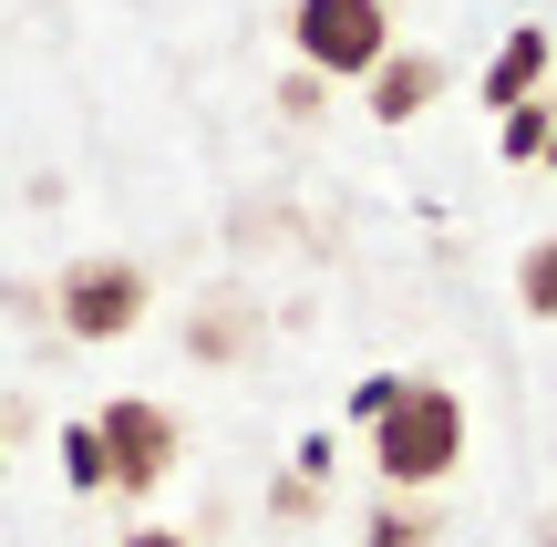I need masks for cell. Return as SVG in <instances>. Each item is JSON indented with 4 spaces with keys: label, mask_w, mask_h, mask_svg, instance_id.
Here are the masks:
<instances>
[{
    "label": "cell",
    "mask_w": 557,
    "mask_h": 547,
    "mask_svg": "<svg viewBox=\"0 0 557 547\" xmlns=\"http://www.w3.org/2000/svg\"><path fill=\"white\" fill-rule=\"evenodd\" d=\"M455 465H465V403H455V383H403L393 413L372 424V475L393 496H434Z\"/></svg>",
    "instance_id": "6da1fadb"
},
{
    "label": "cell",
    "mask_w": 557,
    "mask_h": 547,
    "mask_svg": "<svg viewBox=\"0 0 557 547\" xmlns=\"http://www.w3.org/2000/svg\"><path fill=\"white\" fill-rule=\"evenodd\" d=\"M289 52L320 83H372L393 52V11L382 0H289Z\"/></svg>",
    "instance_id": "7a4b0ae2"
},
{
    "label": "cell",
    "mask_w": 557,
    "mask_h": 547,
    "mask_svg": "<svg viewBox=\"0 0 557 547\" xmlns=\"http://www.w3.org/2000/svg\"><path fill=\"white\" fill-rule=\"evenodd\" d=\"M145 310H156V279H145V259H114V248H103V259H73L52 279V321L73 331V341H124Z\"/></svg>",
    "instance_id": "3957f363"
},
{
    "label": "cell",
    "mask_w": 557,
    "mask_h": 547,
    "mask_svg": "<svg viewBox=\"0 0 557 547\" xmlns=\"http://www.w3.org/2000/svg\"><path fill=\"white\" fill-rule=\"evenodd\" d=\"M94 434H103V465H114V496H156L165 475H176V455H186L176 413H165V403H145V393L103 403V413H94Z\"/></svg>",
    "instance_id": "277c9868"
},
{
    "label": "cell",
    "mask_w": 557,
    "mask_h": 547,
    "mask_svg": "<svg viewBox=\"0 0 557 547\" xmlns=\"http://www.w3.org/2000/svg\"><path fill=\"white\" fill-rule=\"evenodd\" d=\"M361 94H372V124H413L423 103L444 94V62L434 52H382V73L361 83Z\"/></svg>",
    "instance_id": "5b68a950"
},
{
    "label": "cell",
    "mask_w": 557,
    "mask_h": 547,
    "mask_svg": "<svg viewBox=\"0 0 557 547\" xmlns=\"http://www.w3.org/2000/svg\"><path fill=\"white\" fill-rule=\"evenodd\" d=\"M547 52H557V41L537 32V21H527V32H506V52L485 62V103H496V114L537 103V83H547Z\"/></svg>",
    "instance_id": "8992f818"
},
{
    "label": "cell",
    "mask_w": 557,
    "mask_h": 547,
    "mask_svg": "<svg viewBox=\"0 0 557 547\" xmlns=\"http://www.w3.org/2000/svg\"><path fill=\"white\" fill-rule=\"evenodd\" d=\"M434 537H444V507H423V496H393L361 517V547H434Z\"/></svg>",
    "instance_id": "52a82bcc"
},
{
    "label": "cell",
    "mask_w": 557,
    "mask_h": 547,
    "mask_svg": "<svg viewBox=\"0 0 557 547\" xmlns=\"http://www.w3.org/2000/svg\"><path fill=\"white\" fill-rule=\"evenodd\" d=\"M547 124H557V103H517L506 135H496V156H506V165H547Z\"/></svg>",
    "instance_id": "ba28073f"
},
{
    "label": "cell",
    "mask_w": 557,
    "mask_h": 547,
    "mask_svg": "<svg viewBox=\"0 0 557 547\" xmlns=\"http://www.w3.org/2000/svg\"><path fill=\"white\" fill-rule=\"evenodd\" d=\"M517 300H527V321H557V238H537L517 259Z\"/></svg>",
    "instance_id": "9c48e42d"
},
{
    "label": "cell",
    "mask_w": 557,
    "mask_h": 547,
    "mask_svg": "<svg viewBox=\"0 0 557 547\" xmlns=\"http://www.w3.org/2000/svg\"><path fill=\"white\" fill-rule=\"evenodd\" d=\"M62 475H73L83 496H103V486H114V465H103V434H94V424H73V434H62Z\"/></svg>",
    "instance_id": "30bf717a"
},
{
    "label": "cell",
    "mask_w": 557,
    "mask_h": 547,
    "mask_svg": "<svg viewBox=\"0 0 557 547\" xmlns=\"http://www.w3.org/2000/svg\"><path fill=\"white\" fill-rule=\"evenodd\" d=\"M238 341H248V310H238V300H227V310H207V321L186 331V351H197V362H227Z\"/></svg>",
    "instance_id": "8fae6325"
},
{
    "label": "cell",
    "mask_w": 557,
    "mask_h": 547,
    "mask_svg": "<svg viewBox=\"0 0 557 547\" xmlns=\"http://www.w3.org/2000/svg\"><path fill=\"white\" fill-rule=\"evenodd\" d=\"M269 507H278V517H320V465H289V475L269 486Z\"/></svg>",
    "instance_id": "7c38bea8"
},
{
    "label": "cell",
    "mask_w": 557,
    "mask_h": 547,
    "mask_svg": "<svg viewBox=\"0 0 557 547\" xmlns=\"http://www.w3.org/2000/svg\"><path fill=\"white\" fill-rule=\"evenodd\" d=\"M320 94H331V83H320V73H310V62H299V73H289V83H278V114H299V124H310V114H320Z\"/></svg>",
    "instance_id": "4fadbf2b"
},
{
    "label": "cell",
    "mask_w": 557,
    "mask_h": 547,
    "mask_svg": "<svg viewBox=\"0 0 557 547\" xmlns=\"http://www.w3.org/2000/svg\"><path fill=\"white\" fill-rule=\"evenodd\" d=\"M393 393H403V383H361V393H351V424H382V413H393Z\"/></svg>",
    "instance_id": "5bb4252c"
},
{
    "label": "cell",
    "mask_w": 557,
    "mask_h": 547,
    "mask_svg": "<svg viewBox=\"0 0 557 547\" xmlns=\"http://www.w3.org/2000/svg\"><path fill=\"white\" fill-rule=\"evenodd\" d=\"M124 547H197V537H186V527H135Z\"/></svg>",
    "instance_id": "9a60e30c"
},
{
    "label": "cell",
    "mask_w": 557,
    "mask_h": 547,
    "mask_svg": "<svg viewBox=\"0 0 557 547\" xmlns=\"http://www.w3.org/2000/svg\"><path fill=\"white\" fill-rule=\"evenodd\" d=\"M537 547H557V507H547V527H537Z\"/></svg>",
    "instance_id": "2e32d148"
},
{
    "label": "cell",
    "mask_w": 557,
    "mask_h": 547,
    "mask_svg": "<svg viewBox=\"0 0 557 547\" xmlns=\"http://www.w3.org/2000/svg\"><path fill=\"white\" fill-rule=\"evenodd\" d=\"M547 165H557V124H547Z\"/></svg>",
    "instance_id": "e0dca14e"
},
{
    "label": "cell",
    "mask_w": 557,
    "mask_h": 547,
    "mask_svg": "<svg viewBox=\"0 0 557 547\" xmlns=\"http://www.w3.org/2000/svg\"><path fill=\"white\" fill-rule=\"evenodd\" d=\"M0 434H11V424H0Z\"/></svg>",
    "instance_id": "ac0fdd59"
}]
</instances>
